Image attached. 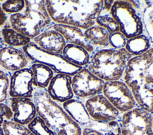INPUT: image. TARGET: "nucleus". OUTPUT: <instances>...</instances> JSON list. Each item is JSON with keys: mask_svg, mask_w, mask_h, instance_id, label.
Instances as JSON below:
<instances>
[{"mask_svg": "<svg viewBox=\"0 0 153 135\" xmlns=\"http://www.w3.org/2000/svg\"><path fill=\"white\" fill-rule=\"evenodd\" d=\"M127 39L120 32H117L109 34V46L114 49H120L124 48Z\"/></svg>", "mask_w": 153, "mask_h": 135, "instance_id": "obj_29", "label": "nucleus"}, {"mask_svg": "<svg viewBox=\"0 0 153 135\" xmlns=\"http://www.w3.org/2000/svg\"><path fill=\"white\" fill-rule=\"evenodd\" d=\"M86 109L93 121L108 123L119 120L121 114L102 94H98L84 101Z\"/></svg>", "mask_w": 153, "mask_h": 135, "instance_id": "obj_11", "label": "nucleus"}, {"mask_svg": "<svg viewBox=\"0 0 153 135\" xmlns=\"http://www.w3.org/2000/svg\"><path fill=\"white\" fill-rule=\"evenodd\" d=\"M37 115L55 135H81V128L69 117L62 105L53 101L45 89H36L32 97Z\"/></svg>", "mask_w": 153, "mask_h": 135, "instance_id": "obj_2", "label": "nucleus"}, {"mask_svg": "<svg viewBox=\"0 0 153 135\" xmlns=\"http://www.w3.org/2000/svg\"><path fill=\"white\" fill-rule=\"evenodd\" d=\"M121 135H153L152 114L137 106L121 114Z\"/></svg>", "mask_w": 153, "mask_h": 135, "instance_id": "obj_8", "label": "nucleus"}, {"mask_svg": "<svg viewBox=\"0 0 153 135\" xmlns=\"http://www.w3.org/2000/svg\"><path fill=\"white\" fill-rule=\"evenodd\" d=\"M10 79L5 71L0 68V103L7 101Z\"/></svg>", "mask_w": 153, "mask_h": 135, "instance_id": "obj_30", "label": "nucleus"}, {"mask_svg": "<svg viewBox=\"0 0 153 135\" xmlns=\"http://www.w3.org/2000/svg\"><path fill=\"white\" fill-rule=\"evenodd\" d=\"M84 36L97 50L108 48L109 44V32L104 28L94 24V26L84 30Z\"/></svg>", "mask_w": 153, "mask_h": 135, "instance_id": "obj_22", "label": "nucleus"}, {"mask_svg": "<svg viewBox=\"0 0 153 135\" xmlns=\"http://www.w3.org/2000/svg\"><path fill=\"white\" fill-rule=\"evenodd\" d=\"M98 26L105 29L109 34L120 32V26L117 22L112 17L111 14L101 13L95 20Z\"/></svg>", "mask_w": 153, "mask_h": 135, "instance_id": "obj_26", "label": "nucleus"}, {"mask_svg": "<svg viewBox=\"0 0 153 135\" xmlns=\"http://www.w3.org/2000/svg\"><path fill=\"white\" fill-rule=\"evenodd\" d=\"M151 48V42L145 34L128 39L125 49L133 56L143 54Z\"/></svg>", "mask_w": 153, "mask_h": 135, "instance_id": "obj_23", "label": "nucleus"}, {"mask_svg": "<svg viewBox=\"0 0 153 135\" xmlns=\"http://www.w3.org/2000/svg\"><path fill=\"white\" fill-rule=\"evenodd\" d=\"M152 131H153V114H152Z\"/></svg>", "mask_w": 153, "mask_h": 135, "instance_id": "obj_35", "label": "nucleus"}, {"mask_svg": "<svg viewBox=\"0 0 153 135\" xmlns=\"http://www.w3.org/2000/svg\"><path fill=\"white\" fill-rule=\"evenodd\" d=\"M102 94L121 114L137 106L130 89L122 80L105 81Z\"/></svg>", "mask_w": 153, "mask_h": 135, "instance_id": "obj_9", "label": "nucleus"}, {"mask_svg": "<svg viewBox=\"0 0 153 135\" xmlns=\"http://www.w3.org/2000/svg\"><path fill=\"white\" fill-rule=\"evenodd\" d=\"M41 49L53 54H61L66 45L63 36L52 28L47 29L32 39Z\"/></svg>", "mask_w": 153, "mask_h": 135, "instance_id": "obj_16", "label": "nucleus"}, {"mask_svg": "<svg viewBox=\"0 0 153 135\" xmlns=\"http://www.w3.org/2000/svg\"><path fill=\"white\" fill-rule=\"evenodd\" d=\"M33 76V85L36 89H45L54 76L53 71L48 66L33 63L30 67Z\"/></svg>", "mask_w": 153, "mask_h": 135, "instance_id": "obj_21", "label": "nucleus"}, {"mask_svg": "<svg viewBox=\"0 0 153 135\" xmlns=\"http://www.w3.org/2000/svg\"><path fill=\"white\" fill-rule=\"evenodd\" d=\"M61 54L72 64L81 67H87L91 56L83 47L70 43H66Z\"/></svg>", "mask_w": 153, "mask_h": 135, "instance_id": "obj_20", "label": "nucleus"}, {"mask_svg": "<svg viewBox=\"0 0 153 135\" xmlns=\"http://www.w3.org/2000/svg\"><path fill=\"white\" fill-rule=\"evenodd\" d=\"M1 1H0L1 2ZM7 14L4 11V10L2 8L1 4L0 3V28L1 27H5V24L7 23Z\"/></svg>", "mask_w": 153, "mask_h": 135, "instance_id": "obj_32", "label": "nucleus"}, {"mask_svg": "<svg viewBox=\"0 0 153 135\" xmlns=\"http://www.w3.org/2000/svg\"><path fill=\"white\" fill-rule=\"evenodd\" d=\"M29 59L25 52L11 46L0 48V67L7 71H16L26 68Z\"/></svg>", "mask_w": 153, "mask_h": 135, "instance_id": "obj_15", "label": "nucleus"}, {"mask_svg": "<svg viewBox=\"0 0 153 135\" xmlns=\"http://www.w3.org/2000/svg\"><path fill=\"white\" fill-rule=\"evenodd\" d=\"M143 1H114L110 11L120 26V32L128 39L143 34Z\"/></svg>", "mask_w": 153, "mask_h": 135, "instance_id": "obj_6", "label": "nucleus"}, {"mask_svg": "<svg viewBox=\"0 0 153 135\" xmlns=\"http://www.w3.org/2000/svg\"><path fill=\"white\" fill-rule=\"evenodd\" d=\"M13 112L6 101L0 103V125H2L5 121H13Z\"/></svg>", "mask_w": 153, "mask_h": 135, "instance_id": "obj_31", "label": "nucleus"}, {"mask_svg": "<svg viewBox=\"0 0 153 135\" xmlns=\"http://www.w3.org/2000/svg\"><path fill=\"white\" fill-rule=\"evenodd\" d=\"M0 135H5L2 127V125H0Z\"/></svg>", "mask_w": 153, "mask_h": 135, "instance_id": "obj_34", "label": "nucleus"}, {"mask_svg": "<svg viewBox=\"0 0 153 135\" xmlns=\"http://www.w3.org/2000/svg\"><path fill=\"white\" fill-rule=\"evenodd\" d=\"M133 56L125 48H103L91 54L85 68L104 81L120 80L128 60Z\"/></svg>", "mask_w": 153, "mask_h": 135, "instance_id": "obj_3", "label": "nucleus"}, {"mask_svg": "<svg viewBox=\"0 0 153 135\" xmlns=\"http://www.w3.org/2000/svg\"><path fill=\"white\" fill-rule=\"evenodd\" d=\"M45 5L54 23L86 30L96 24L95 20L102 12L103 1L46 0Z\"/></svg>", "mask_w": 153, "mask_h": 135, "instance_id": "obj_1", "label": "nucleus"}, {"mask_svg": "<svg viewBox=\"0 0 153 135\" xmlns=\"http://www.w3.org/2000/svg\"><path fill=\"white\" fill-rule=\"evenodd\" d=\"M35 89L30 68H25L13 73L10 78L8 97L32 98Z\"/></svg>", "mask_w": 153, "mask_h": 135, "instance_id": "obj_12", "label": "nucleus"}, {"mask_svg": "<svg viewBox=\"0 0 153 135\" xmlns=\"http://www.w3.org/2000/svg\"><path fill=\"white\" fill-rule=\"evenodd\" d=\"M5 135H35L26 125L17 124L13 121H5L2 124Z\"/></svg>", "mask_w": 153, "mask_h": 135, "instance_id": "obj_27", "label": "nucleus"}, {"mask_svg": "<svg viewBox=\"0 0 153 135\" xmlns=\"http://www.w3.org/2000/svg\"><path fill=\"white\" fill-rule=\"evenodd\" d=\"M114 1H103V6L101 13L109 14L111 10Z\"/></svg>", "mask_w": 153, "mask_h": 135, "instance_id": "obj_33", "label": "nucleus"}, {"mask_svg": "<svg viewBox=\"0 0 153 135\" xmlns=\"http://www.w3.org/2000/svg\"><path fill=\"white\" fill-rule=\"evenodd\" d=\"M29 60L50 67L56 74L74 76L84 67L74 65L68 61L62 54H53L39 48L32 41L22 48Z\"/></svg>", "mask_w": 153, "mask_h": 135, "instance_id": "obj_7", "label": "nucleus"}, {"mask_svg": "<svg viewBox=\"0 0 153 135\" xmlns=\"http://www.w3.org/2000/svg\"><path fill=\"white\" fill-rule=\"evenodd\" d=\"M4 43L11 47H23L31 42V39L10 27H4L1 30Z\"/></svg>", "mask_w": 153, "mask_h": 135, "instance_id": "obj_24", "label": "nucleus"}, {"mask_svg": "<svg viewBox=\"0 0 153 135\" xmlns=\"http://www.w3.org/2000/svg\"><path fill=\"white\" fill-rule=\"evenodd\" d=\"M26 127L35 135H55L42 118L37 115Z\"/></svg>", "mask_w": 153, "mask_h": 135, "instance_id": "obj_25", "label": "nucleus"}, {"mask_svg": "<svg viewBox=\"0 0 153 135\" xmlns=\"http://www.w3.org/2000/svg\"><path fill=\"white\" fill-rule=\"evenodd\" d=\"M1 7L6 14L11 15L22 12L25 7V2L23 0L5 1L1 4Z\"/></svg>", "mask_w": 153, "mask_h": 135, "instance_id": "obj_28", "label": "nucleus"}, {"mask_svg": "<svg viewBox=\"0 0 153 135\" xmlns=\"http://www.w3.org/2000/svg\"><path fill=\"white\" fill-rule=\"evenodd\" d=\"M123 79L132 93L153 92V47L128 60Z\"/></svg>", "mask_w": 153, "mask_h": 135, "instance_id": "obj_5", "label": "nucleus"}, {"mask_svg": "<svg viewBox=\"0 0 153 135\" xmlns=\"http://www.w3.org/2000/svg\"><path fill=\"white\" fill-rule=\"evenodd\" d=\"M55 102L63 103L74 97L72 89V76L65 74L54 75L46 90Z\"/></svg>", "mask_w": 153, "mask_h": 135, "instance_id": "obj_14", "label": "nucleus"}, {"mask_svg": "<svg viewBox=\"0 0 153 135\" xmlns=\"http://www.w3.org/2000/svg\"><path fill=\"white\" fill-rule=\"evenodd\" d=\"M81 135H121L120 120L108 123H99L93 120L81 128Z\"/></svg>", "mask_w": 153, "mask_h": 135, "instance_id": "obj_19", "label": "nucleus"}, {"mask_svg": "<svg viewBox=\"0 0 153 135\" xmlns=\"http://www.w3.org/2000/svg\"><path fill=\"white\" fill-rule=\"evenodd\" d=\"M8 103L13 112V121L17 124L26 126L37 115L32 98H10Z\"/></svg>", "mask_w": 153, "mask_h": 135, "instance_id": "obj_13", "label": "nucleus"}, {"mask_svg": "<svg viewBox=\"0 0 153 135\" xmlns=\"http://www.w3.org/2000/svg\"><path fill=\"white\" fill-rule=\"evenodd\" d=\"M51 28L60 33L64 37L66 43L78 45L85 48L90 54H93L96 48L85 37L84 30L72 26L53 23Z\"/></svg>", "mask_w": 153, "mask_h": 135, "instance_id": "obj_17", "label": "nucleus"}, {"mask_svg": "<svg viewBox=\"0 0 153 135\" xmlns=\"http://www.w3.org/2000/svg\"><path fill=\"white\" fill-rule=\"evenodd\" d=\"M61 105L69 117L81 128L86 126L91 120L84 101L81 99L74 97L62 103Z\"/></svg>", "mask_w": 153, "mask_h": 135, "instance_id": "obj_18", "label": "nucleus"}, {"mask_svg": "<svg viewBox=\"0 0 153 135\" xmlns=\"http://www.w3.org/2000/svg\"><path fill=\"white\" fill-rule=\"evenodd\" d=\"M105 81L84 67L72 77L74 97L82 101L102 93Z\"/></svg>", "mask_w": 153, "mask_h": 135, "instance_id": "obj_10", "label": "nucleus"}, {"mask_svg": "<svg viewBox=\"0 0 153 135\" xmlns=\"http://www.w3.org/2000/svg\"><path fill=\"white\" fill-rule=\"evenodd\" d=\"M24 10L11 15L10 27L30 39L48 29L52 21L47 12L45 1L25 0Z\"/></svg>", "mask_w": 153, "mask_h": 135, "instance_id": "obj_4", "label": "nucleus"}]
</instances>
